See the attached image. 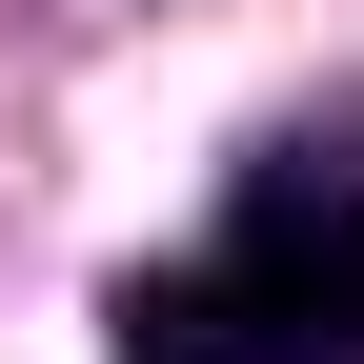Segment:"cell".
I'll return each mask as SVG.
<instances>
[{"instance_id": "1", "label": "cell", "mask_w": 364, "mask_h": 364, "mask_svg": "<svg viewBox=\"0 0 364 364\" xmlns=\"http://www.w3.org/2000/svg\"><path fill=\"white\" fill-rule=\"evenodd\" d=\"M122 364H364V102H284L182 263H122Z\"/></svg>"}]
</instances>
